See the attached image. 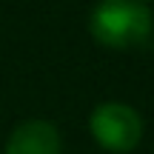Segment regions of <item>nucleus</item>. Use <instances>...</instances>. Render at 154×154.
<instances>
[{"mask_svg": "<svg viewBox=\"0 0 154 154\" xmlns=\"http://www.w3.org/2000/svg\"><path fill=\"white\" fill-rule=\"evenodd\" d=\"M151 11L134 0H100L91 9L88 32L106 49H137L151 37Z\"/></svg>", "mask_w": 154, "mask_h": 154, "instance_id": "obj_1", "label": "nucleus"}, {"mask_svg": "<svg viewBox=\"0 0 154 154\" xmlns=\"http://www.w3.org/2000/svg\"><path fill=\"white\" fill-rule=\"evenodd\" d=\"M91 137L111 154H128L143 140V117L126 103H100L88 117Z\"/></svg>", "mask_w": 154, "mask_h": 154, "instance_id": "obj_2", "label": "nucleus"}, {"mask_svg": "<svg viewBox=\"0 0 154 154\" xmlns=\"http://www.w3.org/2000/svg\"><path fill=\"white\" fill-rule=\"evenodd\" d=\"M63 140L49 120H26L9 134L3 154H60Z\"/></svg>", "mask_w": 154, "mask_h": 154, "instance_id": "obj_3", "label": "nucleus"}, {"mask_svg": "<svg viewBox=\"0 0 154 154\" xmlns=\"http://www.w3.org/2000/svg\"><path fill=\"white\" fill-rule=\"evenodd\" d=\"M134 3H143V6H146V3H149V0H134Z\"/></svg>", "mask_w": 154, "mask_h": 154, "instance_id": "obj_4", "label": "nucleus"}]
</instances>
